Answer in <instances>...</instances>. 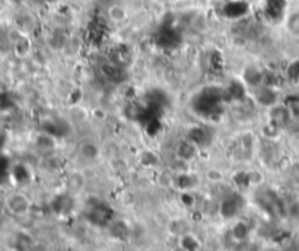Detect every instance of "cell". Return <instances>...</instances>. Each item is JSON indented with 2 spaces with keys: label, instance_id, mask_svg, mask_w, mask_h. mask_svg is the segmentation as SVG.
<instances>
[{
  "label": "cell",
  "instance_id": "4",
  "mask_svg": "<svg viewBox=\"0 0 299 251\" xmlns=\"http://www.w3.org/2000/svg\"><path fill=\"white\" fill-rule=\"evenodd\" d=\"M1 210H3V206H1V205H0V213H1Z\"/></svg>",
  "mask_w": 299,
  "mask_h": 251
},
{
  "label": "cell",
  "instance_id": "1",
  "mask_svg": "<svg viewBox=\"0 0 299 251\" xmlns=\"http://www.w3.org/2000/svg\"><path fill=\"white\" fill-rule=\"evenodd\" d=\"M6 208L9 212H12L15 215H22L28 209V200L22 194H13L7 199Z\"/></svg>",
  "mask_w": 299,
  "mask_h": 251
},
{
  "label": "cell",
  "instance_id": "2",
  "mask_svg": "<svg viewBox=\"0 0 299 251\" xmlns=\"http://www.w3.org/2000/svg\"><path fill=\"white\" fill-rule=\"evenodd\" d=\"M10 172H12V167L9 159L0 154V186H3L10 180Z\"/></svg>",
  "mask_w": 299,
  "mask_h": 251
},
{
  "label": "cell",
  "instance_id": "3",
  "mask_svg": "<svg viewBox=\"0 0 299 251\" xmlns=\"http://www.w3.org/2000/svg\"><path fill=\"white\" fill-rule=\"evenodd\" d=\"M289 113L294 117H299V98H295L289 102Z\"/></svg>",
  "mask_w": 299,
  "mask_h": 251
}]
</instances>
